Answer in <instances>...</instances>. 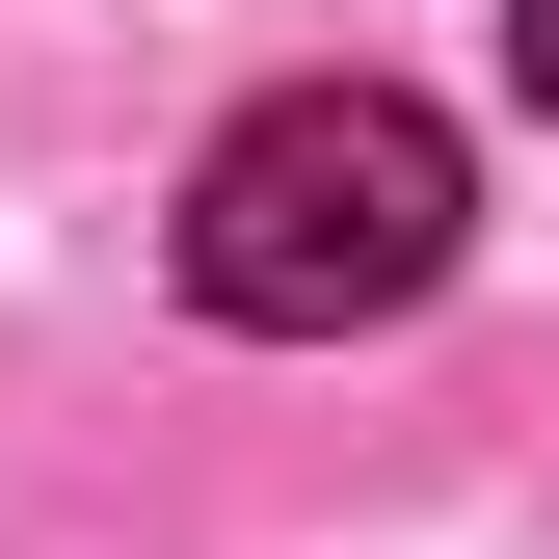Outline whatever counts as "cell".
<instances>
[{
    "label": "cell",
    "mask_w": 559,
    "mask_h": 559,
    "mask_svg": "<svg viewBox=\"0 0 559 559\" xmlns=\"http://www.w3.org/2000/svg\"><path fill=\"white\" fill-rule=\"evenodd\" d=\"M453 214H479V160H453L400 81H266L214 160H187V320L346 346V320L453 294Z\"/></svg>",
    "instance_id": "obj_1"
},
{
    "label": "cell",
    "mask_w": 559,
    "mask_h": 559,
    "mask_svg": "<svg viewBox=\"0 0 559 559\" xmlns=\"http://www.w3.org/2000/svg\"><path fill=\"white\" fill-rule=\"evenodd\" d=\"M507 81H533V107H559V0H507Z\"/></svg>",
    "instance_id": "obj_2"
}]
</instances>
